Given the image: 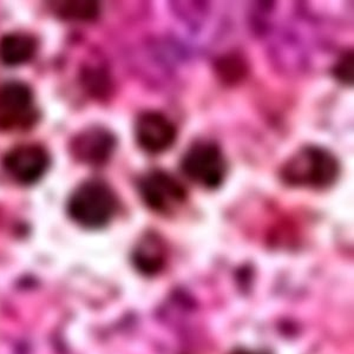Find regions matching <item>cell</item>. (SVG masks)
Returning <instances> with one entry per match:
<instances>
[{
    "instance_id": "obj_1",
    "label": "cell",
    "mask_w": 354,
    "mask_h": 354,
    "mask_svg": "<svg viewBox=\"0 0 354 354\" xmlns=\"http://www.w3.org/2000/svg\"><path fill=\"white\" fill-rule=\"evenodd\" d=\"M340 165L333 153L318 147L306 145L282 165V181L292 187L325 189L338 180Z\"/></svg>"
},
{
    "instance_id": "obj_2",
    "label": "cell",
    "mask_w": 354,
    "mask_h": 354,
    "mask_svg": "<svg viewBox=\"0 0 354 354\" xmlns=\"http://www.w3.org/2000/svg\"><path fill=\"white\" fill-rule=\"evenodd\" d=\"M116 209V195L109 185L100 180L83 182L68 198L70 218L88 230L105 227Z\"/></svg>"
},
{
    "instance_id": "obj_3",
    "label": "cell",
    "mask_w": 354,
    "mask_h": 354,
    "mask_svg": "<svg viewBox=\"0 0 354 354\" xmlns=\"http://www.w3.org/2000/svg\"><path fill=\"white\" fill-rule=\"evenodd\" d=\"M185 176L207 189H218L225 182L228 165L218 143L213 141L195 142L181 160Z\"/></svg>"
},
{
    "instance_id": "obj_4",
    "label": "cell",
    "mask_w": 354,
    "mask_h": 354,
    "mask_svg": "<svg viewBox=\"0 0 354 354\" xmlns=\"http://www.w3.org/2000/svg\"><path fill=\"white\" fill-rule=\"evenodd\" d=\"M138 190L145 205L158 213H171L187 200L181 182L163 170H153L142 177Z\"/></svg>"
},
{
    "instance_id": "obj_5",
    "label": "cell",
    "mask_w": 354,
    "mask_h": 354,
    "mask_svg": "<svg viewBox=\"0 0 354 354\" xmlns=\"http://www.w3.org/2000/svg\"><path fill=\"white\" fill-rule=\"evenodd\" d=\"M3 165L13 181L21 185H35L48 171L50 155L39 145H18L5 155Z\"/></svg>"
},
{
    "instance_id": "obj_6",
    "label": "cell",
    "mask_w": 354,
    "mask_h": 354,
    "mask_svg": "<svg viewBox=\"0 0 354 354\" xmlns=\"http://www.w3.org/2000/svg\"><path fill=\"white\" fill-rule=\"evenodd\" d=\"M36 117L32 90L21 82H8L0 88V127L21 128Z\"/></svg>"
},
{
    "instance_id": "obj_7",
    "label": "cell",
    "mask_w": 354,
    "mask_h": 354,
    "mask_svg": "<svg viewBox=\"0 0 354 354\" xmlns=\"http://www.w3.org/2000/svg\"><path fill=\"white\" fill-rule=\"evenodd\" d=\"M177 129L168 117L158 111H145L135 122L137 145L145 153H165L176 141Z\"/></svg>"
},
{
    "instance_id": "obj_8",
    "label": "cell",
    "mask_w": 354,
    "mask_h": 354,
    "mask_svg": "<svg viewBox=\"0 0 354 354\" xmlns=\"http://www.w3.org/2000/svg\"><path fill=\"white\" fill-rule=\"evenodd\" d=\"M115 148L116 137L101 127H93L78 133L71 143L73 156L88 165H104L113 156Z\"/></svg>"
},
{
    "instance_id": "obj_9",
    "label": "cell",
    "mask_w": 354,
    "mask_h": 354,
    "mask_svg": "<svg viewBox=\"0 0 354 354\" xmlns=\"http://www.w3.org/2000/svg\"><path fill=\"white\" fill-rule=\"evenodd\" d=\"M38 44L26 33H8L0 39V62L8 66H18L31 61Z\"/></svg>"
},
{
    "instance_id": "obj_10",
    "label": "cell",
    "mask_w": 354,
    "mask_h": 354,
    "mask_svg": "<svg viewBox=\"0 0 354 354\" xmlns=\"http://www.w3.org/2000/svg\"><path fill=\"white\" fill-rule=\"evenodd\" d=\"M57 11L65 19L93 21L98 16L100 5L96 1H61Z\"/></svg>"
},
{
    "instance_id": "obj_11",
    "label": "cell",
    "mask_w": 354,
    "mask_h": 354,
    "mask_svg": "<svg viewBox=\"0 0 354 354\" xmlns=\"http://www.w3.org/2000/svg\"><path fill=\"white\" fill-rule=\"evenodd\" d=\"M157 243L153 240L145 242L140 250H137L136 261L138 266L145 270H155L160 268L162 263V255L156 248Z\"/></svg>"
},
{
    "instance_id": "obj_12",
    "label": "cell",
    "mask_w": 354,
    "mask_h": 354,
    "mask_svg": "<svg viewBox=\"0 0 354 354\" xmlns=\"http://www.w3.org/2000/svg\"><path fill=\"white\" fill-rule=\"evenodd\" d=\"M353 50H348L344 53L337 64L334 65L333 75L335 80L345 85H353L354 77Z\"/></svg>"
},
{
    "instance_id": "obj_13",
    "label": "cell",
    "mask_w": 354,
    "mask_h": 354,
    "mask_svg": "<svg viewBox=\"0 0 354 354\" xmlns=\"http://www.w3.org/2000/svg\"><path fill=\"white\" fill-rule=\"evenodd\" d=\"M234 354H252V353H248V352H236V353H234Z\"/></svg>"
}]
</instances>
